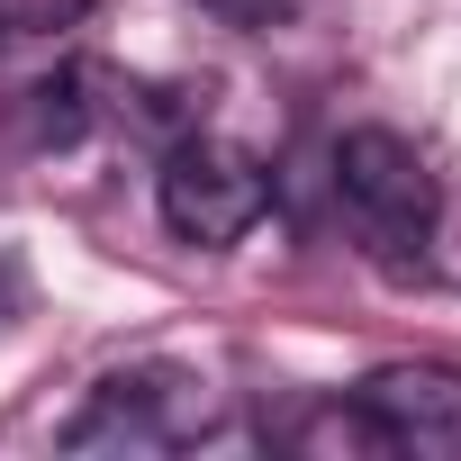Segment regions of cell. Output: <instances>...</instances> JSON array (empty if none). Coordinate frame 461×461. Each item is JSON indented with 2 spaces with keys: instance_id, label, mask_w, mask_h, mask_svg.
Masks as SVG:
<instances>
[{
  "instance_id": "cell-1",
  "label": "cell",
  "mask_w": 461,
  "mask_h": 461,
  "mask_svg": "<svg viewBox=\"0 0 461 461\" xmlns=\"http://www.w3.org/2000/svg\"><path fill=\"white\" fill-rule=\"evenodd\" d=\"M335 199H344V217H353V236L389 263V272H416L425 263V236H434V172H425V154L407 145V136H389V127H353L344 145H335Z\"/></svg>"
},
{
  "instance_id": "cell-2",
  "label": "cell",
  "mask_w": 461,
  "mask_h": 461,
  "mask_svg": "<svg viewBox=\"0 0 461 461\" xmlns=\"http://www.w3.org/2000/svg\"><path fill=\"white\" fill-rule=\"evenodd\" d=\"M217 425V389L181 362H136V371H109L91 389V407L64 425L73 452H172V443H199Z\"/></svg>"
},
{
  "instance_id": "cell-3",
  "label": "cell",
  "mask_w": 461,
  "mask_h": 461,
  "mask_svg": "<svg viewBox=\"0 0 461 461\" xmlns=\"http://www.w3.org/2000/svg\"><path fill=\"white\" fill-rule=\"evenodd\" d=\"M272 208V181L245 145H217V136H190L172 145L163 163V226L181 245H245Z\"/></svg>"
},
{
  "instance_id": "cell-4",
  "label": "cell",
  "mask_w": 461,
  "mask_h": 461,
  "mask_svg": "<svg viewBox=\"0 0 461 461\" xmlns=\"http://www.w3.org/2000/svg\"><path fill=\"white\" fill-rule=\"evenodd\" d=\"M371 452L398 461H461V371L452 362H389L353 389Z\"/></svg>"
},
{
  "instance_id": "cell-5",
  "label": "cell",
  "mask_w": 461,
  "mask_h": 461,
  "mask_svg": "<svg viewBox=\"0 0 461 461\" xmlns=\"http://www.w3.org/2000/svg\"><path fill=\"white\" fill-rule=\"evenodd\" d=\"M82 91H91V73H55V82H37V91H28L37 136H55V145H64V136H82V118H91V100H82Z\"/></svg>"
},
{
  "instance_id": "cell-6",
  "label": "cell",
  "mask_w": 461,
  "mask_h": 461,
  "mask_svg": "<svg viewBox=\"0 0 461 461\" xmlns=\"http://www.w3.org/2000/svg\"><path fill=\"white\" fill-rule=\"evenodd\" d=\"M91 10H100V0H0V28H10V37H55V28H73Z\"/></svg>"
},
{
  "instance_id": "cell-7",
  "label": "cell",
  "mask_w": 461,
  "mask_h": 461,
  "mask_svg": "<svg viewBox=\"0 0 461 461\" xmlns=\"http://www.w3.org/2000/svg\"><path fill=\"white\" fill-rule=\"evenodd\" d=\"M208 19H236V28H263V19H281L290 0H199Z\"/></svg>"
},
{
  "instance_id": "cell-8",
  "label": "cell",
  "mask_w": 461,
  "mask_h": 461,
  "mask_svg": "<svg viewBox=\"0 0 461 461\" xmlns=\"http://www.w3.org/2000/svg\"><path fill=\"white\" fill-rule=\"evenodd\" d=\"M0 37H10V28H0Z\"/></svg>"
}]
</instances>
